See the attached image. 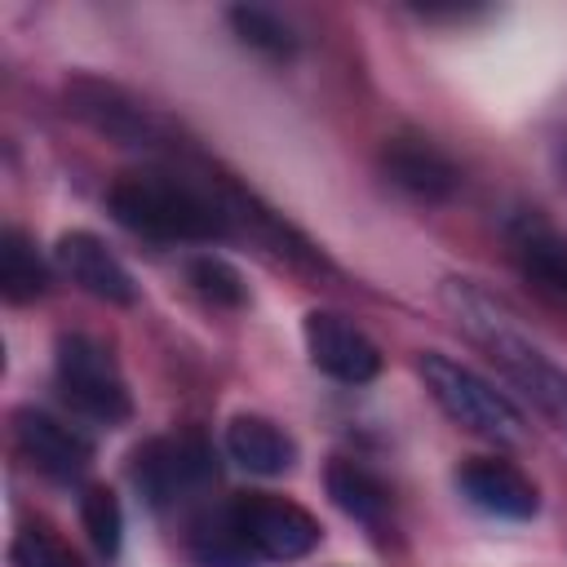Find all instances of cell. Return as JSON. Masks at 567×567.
<instances>
[{
  "label": "cell",
  "mask_w": 567,
  "mask_h": 567,
  "mask_svg": "<svg viewBox=\"0 0 567 567\" xmlns=\"http://www.w3.org/2000/svg\"><path fill=\"white\" fill-rule=\"evenodd\" d=\"M133 483L155 509L177 505L213 483V452L195 430L151 439L133 452Z\"/></svg>",
  "instance_id": "cell-6"
},
{
  "label": "cell",
  "mask_w": 567,
  "mask_h": 567,
  "mask_svg": "<svg viewBox=\"0 0 567 567\" xmlns=\"http://www.w3.org/2000/svg\"><path fill=\"white\" fill-rule=\"evenodd\" d=\"M328 496H332V505L346 518H354L368 532H381L385 518H390V492H385V483L372 470L354 465V461H332L328 465Z\"/></svg>",
  "instance_id": "cell-15"
},
{
  "label": "cell",
  "mask_w": 567,
  "mask_h": 567,
  "mask_svg": "<svg viewBox=\"0 0 567 567\" xmlns=\"http://www.w3.org/2000/svg\"><path fill=\"white\" fill-rule=\"evenodd\" d=\"M226 456L248 470V474H261V478H275V474H288L292 461H297V443L266 416H235L226 425Z\"/></svg>",
  "instance_id": "cell-14"
},
{
  "label": "cell",
  "mask_w": 567,
  "mask_h": 567,
  "mask_svg": "<svg viewBox=\"0 0 567 567\" xmlns=\"http://www.w3.org/2000/svg\"><path fill=\"white\" fill-rule=\"evenodd\" d=\"M226 509H230V523L244 536V545L266 563H297L323 536L310 509H301L284 496H270V492L235 496Z\"/></svg>",
  "instance_id": "cell-5"
},
{
  "label": "cell",
  "mask_w": 567,
  "mask_h": 567,
  "mask_svg": "<svg viewBox=\"0 0 567 567\" xmlns=\"http://www.w3.org/2000/svg\"><path fill=\"white\" fill-rule=\"evenodd\" d=\"M66 102L84 124H93L97 133H106L124 146H151L159 137V124L151 120V111L137 106L133 97H124L120 89L102 84V80H75Z\"/></svg>",
  "instance_id": "cell-13"
},
{
  "label": "cell",
  "mask_w": 567,
  "mask_h": 567,
  "mask_svg": "<svg viewBox=\"0 0 567 567\" xmlns=\"http://www.w3.org/2000/svg\"><path fill=\"white\" fill-rule=\"evenodd\" d=\"M381 168L403 195L421 204H443L461 186V168L425 137H390L381 151Z\"/></svg>",
  "instance_id": "cell-12"
},
{
  "label": "cell",
  "mask_w": 567,
  "mask_h": 567,
  "mask_svg": "<svg viewBox=\"0 0 567 567\" xmlns=\"http://www.w3.org/2000/svg\"><path fill=\"white\" fill-rule=\"evenodd\" d=\"M13 439H18L22 456L40 474H49L58 483L80 478L89 470V461H93V443L75 425H66V421H58L49 412H35V408H22L13 416Z\"/></svg>",
  "instance_id": "cell-8"
},
{
  "label": "cell",
  "mask_w": 567,
  "mask_h": 567,
  "mask_svg": "<svg viewBox=\"0 0 567 567\" xmlns=\"http://www.w3.org/2000/svg\"><path fill=\"white\" fill-rule=\"evenodd\" d=\"M505 244L523 279H532L540 292L567 301V235L545 221L540 213H518L505 226Z\"/></svg>",
  "instance_id": "cell-11"
},
{
  "label": "cell",
  "mask_w": 567,
  "mask_h": 567,
  "mask_svg": "<svg viewBox=\"0 0 567 567\" xmlns=\"http://www.w3.org/2000/svg\"><path fill=\"white\" fill-rule=\"evenodd\" d=\"M80 523H84V532H89V540H93V549H97L102 558H115V554H120V540H124V514H120L115 492H106V487H89V492L80 496Z\"/></svg>",
  "instance_id": "cell-19"
},
{
  "label": "cell",
  "mask_w": 567,
  "mask_h": 567,
  "mask_svg": "<svg viewBox=\"0 0 567 567\" xmlns=\"http://www.w3.org/2000/svg\"><path fill=\"white\" fill-rule=\"evenodd\" d=\"M53 257H58L62 275H66L80 292H89V297H97V301H106V306H133V301H137V284H133L128 266H124L97 235L71 230V235L58 239Z\"/></svg>",
  "instance_id": "cell-9"
},
{
  "label": "cell",
  "mask_w": 567,
  "mask_h": 567,
  "mask_svg": "<svg viewBox=\"0 0 567 567\" xmlns=\"http://www.w3.org/2000/svg\"><path fill=\"white\" fill-rule=\"evenodd\" d=\"M53 385L62 403L93 421V425H124L133 416V394L128 381L115 363V354L84 332H66L53 354Z\"/></svg>",
  "instance_id": "cell-4"
},
{
  "label": "cell",
  "mask_w": 567,
  "mask_h": 567,
  "mask_svg": "<svg viewBox=\"0 0 567 567\" xmlns=\"http://www.w3.org/2000/svg\"><path fill=\"white\" fill-rule=\"evenodd\" d=\"M443 306L465 328V337L501 368V377L532 403V412L558 439H567V372L505 315L501 301H492L470 279H447L443 284Z\"/></svg>",
  "instance_id": "cell-1"
},
{
  "label": "cell",
  "mask_w": 567,
  "mask_h": 567,
  "mask_svg": "<svg viewBox=\"0 0 567 567\" xmlns=\"http://www.w3.org/2000/svg\"><path fill=\"white\" fill-rule=\"evenodd\" d=\"M421 381L430 390V399L470 434L478 439H492V443H523L527 439V421L523 412L509 403V394H501L487 377H478L474 368H465L461 359L452 354H439V350H425L421 354Z\"/></svg>",
  "instance_id": "cell-3"
},
{
  "label": "cell",
  "mask_w": 567,
  "mask_h": 567,
  "mask_svg": "<svg viewBox=\"0 0 567 567\" xmlns=\"http://www.w3.org/2000/svg\"><path fill=\"white\" fill-rule=\"evenodd\" d=\"M226 22H230V31L239 35V44H248V49L261 53V58L288 62V58L297 53V31H292L275 9L235 4V9H226Z\"/></svg>",
  "instance_id": "cell-16"
},
{
  "label": "cell",
  "mask_w": 567,
  "mask_h": 567,
  "mask_svg": "<svg viewBox=\"0 0 567 567\" xmlns=\"http://www.w3.org/2000/svg\"><path fill=\"white\" fill-rule=\"evenodd\" d=\"M186 275H190V284H195V292H199L204 301H213V306H244V301H248V284H244V275H239L226 257L204 252V257H195V261L186 266Z\"/></svg>",
  "instance_id": "cell-20"
},
{
  "label": "cell",
  "mask_w": 567,
  "mask_h": 567,
  "mask_svg": "<svg viewBox=\"0 0 567 567\" xmlns=\"http://www.w3.org/2000/svg\"><path fill=\"white\" fill-rule=\"evenodd\" d=\"M456 487L461 496L492 514V518H532L540 509V496H536V483L509 465V461H496V456H470L461 470H456Z\"/></svg>",
  "instance_id": "cell-10"
},
{
  "label": "cell",
  "mask_w": 567,
  "mask_h": 567,
  "mask_svg": "<svg viewBox=\"0 0 567 567\" xmlns=\"http://www.w3.org/2000/svg\"><path fill=\"white\" fill-rule=\"evenodd\" d=\"M44 284H49L44 261L35 257L27 235L22 230H4V239H0V288H4V297L13 306H22V301H35L44 292Z\"/></svg>",
  "instance_id": "cell-17"
},
{
  "label": "cell",
  "mask_w": 567,
  "mask_h": 567,
  "mask_svg": "<svg viewBox=\"0 0 567 567\" xmlns=\"http://www.w3.org/2000/svg\"><path fill=\"white\" fill-rule=\"evenodd\" d=\"M106 204L124 230L159 244H213L235 230V213L213 182H195L190 173L173 168L124 173Z\"/></svg>",
  "instance_id": "cell-2"
},
{
  "label": "cell",
  "mask_w": 567,
  "mask_h": 567,
  "mask_svg": "<svg viewBox=\"0 0 567 567\" xmlns=\"http://www.w3.org/2000/svg\"><path fill=\"white\" fill-rule=\"evenodd\" d=\"M13 567H71V563H66V554L49 536L18 532V540H13Z\"/></svg>",
  "instance_id": "cell-21"
},
{
  "label": "cell",
  "mask_w": 567,
  "mask_h": 567,
  "mask_svg": "<svg viewBox=\"0 0 567 567\" xmlns=\"http://www.w3.org/2000/svg\"><path fill=\"white\" fill-rule=\"evenodd\" d=\"M190 558L199 567H252V549L244 545V536L235 532L230 523V509L213 514V518H199L195 532H190Z\"/></svg>",
  "instance_id": "cell-18"
},
{
  "label": "cell",
  "mask_w": 567,
  "mask_h": 567,
  "mask_svg": "<svg viewBox=\"0 0 567 567\" xmlns=\"http://www.w3.org/2000/svg\"><path fill=\"white\" fill-rule=\"evenodd\" d=\"M301 337H306L310 363L341 385H363L381 372V350L372 346V337L337 310H310L301 323Z\"/></svg>",
  "instance_id": "cell-7"
}]
</instances>
